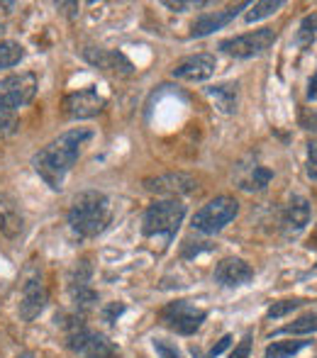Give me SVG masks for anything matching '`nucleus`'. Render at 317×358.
I'll return each instance as SVG.
<instances>
[{"mask_svg": "<svg viewBox=\"0 0 317 358\" xmlns=\"http://www.w3.org/2000/svg\"><path fill=\"white\" fill-rule=\"evenodd\" d=\"M271 178H274V171L266 169V166L261 164H251V166H239L237 171V183L241 190H249V193H259V190H264L266 185L271 183Z\"/></svg>", "mask_w": 317, "mask_h": 358, "instance_id": "obj_18", "label": "nucleus"}, {"mask_svg": "<svg viewBox=\"0 0 317 358\" xmlns=\"http://www.w3.org/2000/svg\"><path fill=\"white\" fill-rule=\"evenodd\" d=\"M164 5L174 10V13H185L188 8H203V5H208V3H171V0H166Z\"/></svg>", "mask_w": 317, "mask_h": 358, "instance_id": "obj_32", "label": "nucleus"}, {"mask_svg": "<svg viewBox=\"0 0 317 358\" xmlns=\"http://www.w3.org/2000/svg\"><path fill=\"white\" fill-rule=\"evenodd\" d=\"M317 331V315H305L300 320H295L293 324H286L279 334H310Z\"/></svg>", "mask_w": 317, "mask_h": 358, "instance_id": "obj_25", "label": "nucleus"}, {"mask_svg": "<svg viewBox=\"0 0 317 358\" xmlns=\"http://www.w3.org/2000/svg\"><path fill=\"white\" fill-rule=\"evenodd\" d=\"M305 300H298V297H293V300H279L274 302V305L269 307V312H266V317L269 320H281V317L290 315V312H295L298 307H303Z\"/></svg>", "mask_w": 317, "mask_h": 358, "instance_id": "obj_26", "label": "nucleus"}, {"mask_svg": "<svg viewBox=\"0 0 317 358\" xmlns=\"http://www.w3.org/2000/svg\"><path fill=\"white\" fill-rule=\"evenodd\" d=\"M83 59L88 64H93L95 69H103V71H115V73H122V76H129L134 71L132 62H129L122 52H115V49L88 47V49H83Z\"/></svg>", "mask_w": 317, "mask_h": 358, "instance_id": "obj_14", "label": "nucleus"}, {"mask_svg": "<svg viewBox=\"0 0 317 358\" xmlns=\"http://www.w3.org/2000/svg\"><path fill=\"white\" fill-rule=\"evenodd\" d=\"M254 278V268H251L246 261L241 259H223L218 266H215V280L225 287H239V285H246L249 280Z\"/></svg>", "mask_w": 317, "mask_h": 358, "instance_id": "obj_15", "label": "nucleus"}, {"mask_svg": "<svg viewBox=\"0 0 317 358\" xmlns=\"http://www.w3.org/2000/svg\"><path fill=\"white\" fill-rule=\"evenodd\" d=\"M0 231H3L8 239H17L24 231L22 210H20L15 198H10L8 193H0Z\"/></svg>", "mask_w": 317, "mask_h": 358, "instance_id": "obj_17", "label": "nucleus"}, {"mask_svg": "<svg viewBox=\"0 0 317 358\" xmlns=\"http://www.w3.org/2000/svg\"><path fill=\"white\" fill-rule=\"evenodd\" d=\"M315 268H317V266H315Z\"/></svg>", "mask_w": 317, "mask_h": 358, "instance_id": "obj_36", "label": "nucleus"}, {"mask_svg": "<svg viewBox=\"0 0 317 358\" xmlns=\"http://www.w3.org/2000/svg\"><path fill=\"white\" fill-rule=\"evenodd\" d=\"M62 108L69 120H90V117H95V115L103 113L105 98L98 95L95 88H83V90H76V93L66 95Z\"/></svg>", "mask_w": 317, "mask_h": 358, "instance_id": "obj_10", "label": "nucleus"}, {"mask_svg": "<svg viewBox=\"0 0 317 358\" xmlns=\"http://www.w3.org/2000/svg\"><path fill=\"white\" fill-rule=\"evenodd\" d=\"M230 344H232V336H230V334H225V336H223V339H220V341H218V346H213V351H210V358L220 356V354H223V351H225V349H227V346H230Z\"/></svg>", "mask_w": 317, "mask_h": 358, "instance_id": "obj_33", "label": "nucleus"}, {"mask_svg": "<svg viewBox=\"0 0 317 358\" xmlns=\"http://www.w3.org/2000/svg\"><path fill=\"white\" fill-rule=\"evenodd\" d=\"M17 129V113L0 105V137H8Z\"/></svg>", "mask_w": 317, "mask_h": 358, "instance_id": "obj_27", "label": "nucleus"}, {"mask_svg": "<svg viewBox=\"0 0 317 358\" xmlns=\"http://www.w3.org/2000/svg\"><path fill=\"white\" fill-rule=\"evenodd\" d=\"M310 222V203L300 195H295L283 210V227L288 229V234H298L308 227Z\"/></svg>", "mask_w": 317, "mask_h": 358, "instance_id": "obj_19", "label": "nucleus"}, {"mask_svg": "<svg viewBox=\"0 0 317 358\" xmlns=\"http://www.w3.org/2000/svg\"><path fill=\"white\" fill-rule=\"evenodd\" d=\"M125 312V305L122 302H113V305H108L103 310V320L108 322V324H113V322H118V317Z\"/></svg>", "mask_w": 317, "mask_h": 358, "instance_id": "obj_29", "label": "nucleus"}, {"mask_svg": "<svg viewBox=\"0 0 317 358\" xmlns=\"http://www.w3.org/2000/svg\"><path fill=\"white\" fill-rule=\"evenodd\" d=\"M208 312L205 310H198L193 307L188 300H176V302H169V305L161 310V322H164L169 329L178 331L183 336H190L200 329V324L205 322Z\"/></svg>", "mask_w": 317, "mask_h": 358, "instance_id": "obj_6", "label": "nucleus"}, {"mask_svg": "<svg viewBox=\"0 0 317 358\" xmlns=\"http://www.w3.org/2000/svg\"><path fill=\"white\" fill-rule=\"evenodd\" d=\"M308 176L317 180V142L308 144Z\"/></svg>", "mask_w": 317, "mask_h": 358, "instance_id": "obj_31", "label": "nucleus"}, {"mask_svg": "<svg viewBox=\"0 0 317 358\" xmlns=\"http://www.w3.org/2000/svg\"><path fill=\"white\" fill-rule=\"evenodd\" d=\"M22 47L17 42H0V69H10L20 64L22 59Z\"/></svg>", "mask_w": 317, "mask_h": 358, "instance_id": "obj_24", "label": "nucleus"}, {"mask_svg": "<svg viewBox=\"0 0 317 358\" xmlns=\"http://www.w3.org/2000/svg\"><path fill=\"white\" fill-rule=\"evenodd\" d=\"M66 346L73 351V354H78L80 358H110L113 356V344H110L103 334L90 331L85 324L69 331Z\"/></svg>", "mask_w": 317, "mask_h": 358, "instance_id": "obj_8", "label": "nucleus"}, {"mask_svg": "<svg viewBox=\"0 0 317 358\" xmlns=\"http://www.w3.org/2000/svg\"><path fill=\"white\" fill-rule=\"evenodd\" d=\"M90 137H93V132L88 127H73L69 132L59 134L57 139H52L44 149H39L32 156V166L39 173V178L52 190H62L64 178L76 166L80 149Z\"/></svg>", "mask_w": 317, "mask_h": 358, "instance_id": "obj_1", "label": "nucleus"}, {"mask_svg": "<svg viewBox=\"0 0 317 358\" xmlns=\"http://www.w3.org/2000/svg\"><path fill=\"white\" fill-rule=\"evenodd\" d=\"M249 351H251V334H244V339L234 346V351L230 354V358H249Z\"/></svg>", "mask_w": 317, "mask_h": 358, "instance_id": "obj_30", "label": "nucleus"}, {"mask_svg": "<svg viewBox=\"0 0 317 358\" xmlns=\"http://www.w3.org/2000/svg\"><path fill=\"white\" fill-rule=\"evenodd\" d=\"M69 295L76 307V312H88L90 307L98 302V292L90 287V266L88 261H80L71 273V283H69Z\"/></svg>", "mask_w": 317, "mask_h": 358, "instance_id": "obj_12", "label": "nucleus"}, {"mask_svg": "<svg viewBox=\"0 0 317 358\" xmlns=\"http://www.w3.org/2000/svg\"><path fill=\"white\" fill-rule=\"evenodd\" d=\"M303 127L305 129H317V113H313V117H310L308 113L303 115Z\"/></svg>", "mask_w": 317, "mask_h": 358, "instance_id": "obj_34", "label": "nucleus"}, {"mask_svg": "<svg viewBox=\"0 0 317 358\" xmlns=\"http://www.w3.org/2000/svg\"><path fill=\"white\" fill-rule=\"evenodd\" d=\"M34 93H37V76L32 71L13 73L0 78V105L13 113H17L20 108L32 103Z\"/></svg>", "mask_w": 317, "mask_h": 358, "instance_id": "obj_5", "label": "nucleus"}, {"mask_svg": "<svg viewBox=\"0 0 317 358\" xmlns=\"http://www.w3.org/2000/svg\"><path fill=\"white\" fill-rule=\"evenodd\" d=\"M239 213V203L230 195H220V198L210 200L208 205L195 213L193 217V229L203 231V234H218L223 231L230 222L237 217Z\"/></svg>", "mask_w": 317, "mask_h": 358, "instance_id": "obj_4", "label": "nucleus"}, {"mask_svg": "<svg viewBox=\"0 0 317 358\" xmlns=\"http://www.w3.org/2000/svg\"><path fill=\"white\" fill-rule=\"evenodd\" d=\"M215 69H218V62L213 54H193V57L176 64L171 76L178 80H188V83H200V80H208L215 73Z\"/></svg>", "mask_w": 317, "mask_h": 358, "instance_id": "obj_13", "label": "nucleus"}, {"mask_svg": "<svg viewBox=\"0 0 317 358\" xmlns=\"http://www.w3.org/2000/svg\"><path fill=\"white\" fill-rule=\"evenodd\" d=\"M246 3H239V5H232L227 10H220V13H208L203 17H198L190 27V37H205V34H213L218 29L227 27L234 17L239 15V10H244Z\"/></svg>", "mask_w": 317, "mask_h": 358, "instance_id": "obj_16", "label": "nucleus"}, {"mask_svg": "<svg viewBox=\"0 0 317 358\" xmlns=\"http://www.w3.org/2000/svg\"><path fill=\"white\" fill-rule=\"evenodd\" d=\"M44 305H47V287H44L39 275H29L22 283V292H20V305L17 312L24 322H32L42 315Z\"/></svg>", "mask_w": 317, "mask_h": 358, "instance_id": "obj_11", "label": "nucleus"}, {"mask_svg": "<svg viewBox=\"0 0 317 358\" xmlns=\"http://www.w3.org/2000/svg\"><path fill=\"white\" fill-rule=\"evenodd\" d=\"M185 217V205L178 200H157L147 208L142 220L144 236H161L169 244L178 231L181 222Z\"/></svg>", "mask_w": 317, "mask_h": 358, "instance_id": "obj_3", "label": "nucleus"}, {"mask_svg": "<svg viewBox=\"0 0 317 358\" xmlns=\"http://www.w3.org/2000/svg\"><path fill=\"white\" fill-rule=\"evenodd\" d=\"M308 344L310 341H274V344L266 346L264 358H293Z\"/></svg>", "mask_w": 317, "mask_h": 358, "instance_id": "obj_21", "label": "nucleus"}, {"mask_svg": "<svg viewBox=\"0 0 317 358\" xmlns=\"http://www.w3.org/2000/svg\"><path fill=\"white\" fill-rule=\"evenodd\" d=\"M274 42H276L274 29L261 27V29H254V32L239 34V37L225 39V42H220V49H223L225 54H230V57L249 59V57H256V54H264Z\"/></svg>", "mask_w": 317, "mask_h": 358, "instance_id": "obj_7", "label": "nucleus"}, {"mask_svg": "<svg viewBox=\"0 0 317 358\" xmlns=\"http://www.w3.org/2000/svg\"><path fill=\"white\" fill-rule=\"evenodd\" d=\"M205 93L215 100V105H218L225 115H232L234 110H237V83L215 85V88H208Z\"/></svg>", "mask_w": 317, "mask_h": 358, "instance_id": "obj_20", "label": "nucleus"}, {"mask_svg": "<svg viewBox=\"0 0 317 358\" xmlns=\"http://www.w3.org/2000/svg\"><path fill=\"white\" fill-rule=\"evenodd\" d=\"M154 351H157L159 358H183L178 346L171 344V341H166V339H154Z\"/></svg>", "mask_w": 317, "mask_h": 358, "instance_id": "obj_28", "label": "nucleus"}, {"mask_svg": "<svg viewBox=\"0 0 317 358\" xmlns=\"http://www.w3.org/2000/svg\"><path fill=\"white\" fill-rule=\"evenodd\" d=\"M315 37H317V13L305 15L303 17V22H300V27H298V34H295V44H298L300 49H310Z\"/></svg>", "mask_w": 317, "mask_h": 358, "instance_id": "obj_22", "label": "nucleus"}, {"mask_svg": "<svg viewBox=\"0 0 317 358\" xmlns=\"http://www.w3.org/2000/svg\"><path fill=\"white\" fill-rule=\"evenodd\" d=\"M317 98V73L310 78V85H308V100H315Z\"/></svg>", "mask_w": 317, "mask_h": 358, "instance_id": "obj_35", "label": "nucleus"}, {"mask_svg": "<svg viewBox=\"0 0 317 358\" xmlns=\"http://www.w3.org/2000/svg\"><path fill=\"white\" fill-rule=\"evenodd\" d=\"M281 8H283V3H281V0H264V3H254V5H251L249 13L244 15V20H246L249 24H251V22H259V20L276 15Z\"/></svg>", "mask_w": 317, "mask_h": 358, "instance_id": "obj_23", "label": "nucleus"}, {"mask_svg": "<svg viewBox=\"0 0 317 358\" xmlns=\"http://www.w3.org/2000/svg\"><path fill=\"white\" fill-rule=\"evenodd\" d=\"M110 222V200L98 190H85L73 198L69 210V227L78 236H98Z\"/></svg>", "mask_w": 317, "mask_h": 358, "instance_id": "obj_2", "label": "nucleus"}, {"mask_svg": "<svg viewBox=\"0 0 317 358\" xmlns=\"http://www.w3.org/2000/svg\"><path fill=\"white\" fill-rule=\"evenodd\" d=\"M144 188H147L149 193L161 195V198H166V200H176V198H181V195L193 193V190L198 188V183H195L193 176L176 171V173H161V176H154V178H147L144 180Z\"/></svg>", "mask_w": 317, "mask_h": 358, "instance_id": "obj_9", "label": "nucleus"}]
</instances>
